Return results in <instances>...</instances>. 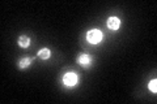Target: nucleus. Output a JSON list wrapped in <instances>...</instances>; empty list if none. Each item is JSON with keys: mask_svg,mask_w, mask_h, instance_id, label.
Returning <instances> with one entry per match:
<instances>
[{"mask_svg": "<svg viewBox=\"0 0 157 104\" xmlns=\"http://www.w3.org/2000/svg\"><path fill=\"white\" fill-rule=\"evenodd\" d=\"M102 33L100 30H97V29H93V30H89L86 34V41L92 43V44H98L101 41H102Z\"/></svg>", "mask_w": 157, "mask_h": 104, "instance_id": "f257e3e1", "label": "nucleus"}, {"mask_svg": "<svg viewBox=\"0 0 157 104\" xmlns=\"http://www.w3.org/2000/svg\"><path fill=\"white\" fill-rule=\"evenodd\" d=\"M77 81H78V77H77V74L73 73V72L66 73L64 77H63V83H64L66 86H68V87L75 86L76 83H77Z\"/></svg>", "mask_w": 157, "mask_h": 104, "instance_id": "f03ea898", "label": "nucleus"}, {"mask_svg": "<svg viewBox=\"0 0 157 104\" xmlns=\"http://www.w3.org/2000/svg\"><path fill=\"white\" fill-rule=\"evenodd\" d=\"M107 27L110 30H118L121 27V20L118 17H109L107 18Z\"/></svg>", "mask_w": 157, "mask_h": 104, "instance_id": "7ed1b4c3", "label": "nucleus"}, {"mask_svg": "<svg viewBox=\"0 0 157 104\" xmlns=\"http://www.w3.org/2000/svg\"><path fill=\"white\" fill-rule=\"evenodd\" d=\"M77 61H78V64L80 65H82V66H88L90 64V61H92V57L89 56V55H80L78 56V59H77Z\"/></svg>", "mask_w": 157, "mask_h": 104, "instance_id": "20e7f679", "label": "nucleus"}, {"mask_svg": "<svg viewBox=\"0 0 157 104\" xmlns=\"http://www.w3.org/2000/svg\"><path fill=\"white\" fill-rule=\"evenodd\" d=\"M18 46L22 47V48H26L30 46V38L26 37V35H21L18 38Z\"/></svg>", "mask_w": 157, "mask_h": 104, "instance_id": "39448f33", "label": "nucleus"}, {"mask_svg": "<svg viewBox=\"0 0 157 104\" xmlns=\"http://www.w3.org/2000/svg\"><path fill=\"white\" fill-rule=\"evenodd\" d=\"M38 56L41 57L42 60H47V59L51 56V51H50L48 48H42L41 51L38 52Z\"/></svg>", "mask_w": 157, "mask_h": 104, "instance_id": "423d86ee", "label": "nucleus"}, {"mask_svg": "<svg viewBox=\"0 0 157 104\" xmlns=\"http://www.w3.org/2000/svg\"><path fill=\"white\" fill-rule=\"evenodd\" d=\"M30 63H32V60L29 57H24V59H21V61H20V68L21 69H24V68H26V66H29L30 65Z\"/></svg>", "mask_w": 157, "mask_h": 104, "instance_id": "0eeeda50", "label": "nucleus"}, {"mask_svg": "<svg viewBox=\"0 0 157 104\" xmlns=\"http://www.w3.org/2000/svg\"><path fill=\"white\" fill-rule=\"evenodd\" d=\"M148 88H149V90L153 92V94H156V92H157V80H152V81L148 83Z\"/></svg>", "mask_w": 157, "mask_h": 104, "instance_id": "6e6552de", "label": "nucleus"}]
</instances>
